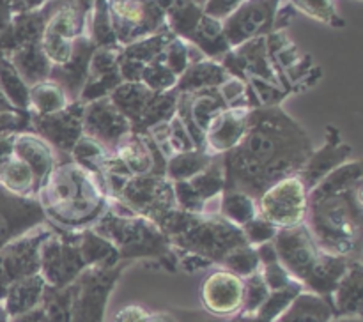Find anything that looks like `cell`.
I'll list each match as a JSON object with an SVG mask.
<instances>
[{
  "mask_svg": "<svg viewBox=\"0 0 363 322\" xmlns=\"http://www.w3.org/2000/svg\"><path fill=\"white\" fill-rule=\"evenodd\" d=\"M312 151L307 131L282 106H259L250 112L240 144L222 156L225 190L257 200L272 184L296 176Z\"/></svg>",
  "mask_w": 363,
  "mask_h": 322,
  "instance_id": "obj_1",
  "label": "cell"
},
{
  "mask_svg": "<svg viewBox=\"0 0 363 322\" xmlns=\"http://www.w3.org/2000/svg\"><path fill=\"white\" fill-rule=\"evenodd\" d=\"M35 198L46 222L62 230L92 229L108 209V195L98 177L71 158L57 163Z\"/></svg>",
  "mask_w": 363,
  "mask_h": 322,
  "instance_id": "obj_2",
  "label": "cell"
},
{
  "mask_svg": "<svg viewBox=\"0 0 363 322\" xmlns=\"http://www.w3.org/2000/svg\"><path fill=\"white\" fill-rule=\"evenodd\" d=\"M363 183L342 193L307 197L305 225L319 250L339 257L362 258Z\"/></svg>",
  "mask_w": 363,
  "mask_h": 322,
  "instance_id": "obj_3",
  "label": "cell"
},
{
  "mask_svg": "<svg viewBox=\"0 0 363 322\" xmlns=\"http://www.w3.org/2000/svg\"><path fill=\"white\" fill-rule=\"evenodd\" d=\"M162 230L172 248L208 258L215 265H220L230 250L248 244L243 230L220 214H191L176 209Z\"/></svg>",
  "mask_w": 363,
  "mask_h": 322,
  "instance_id": "obj_4",
  "label": "cell"
},
{
  "mask_svg": "<svg viewBox=\"0 0 363 322\" xmlns=\"http://www.w3.org/2000/svg\"><path fill=\"white\" fill-rule=\"evenodd\" d=\"M92 229L113 244L123 262L156 260L172 250L165 232L138 214L119 216L106 209Z\"/></svg>",
  "mask_w": 363,
  "mask_h": 322,
  "instance_id": "obj_5",
  "label": "cell"
},
{
  "mask_svg": "<svg viewBox=\"0 0 363 322\" xmlns=\"http://www.w3.org/2000/svg\"><path fill=\"white\" fill-rule=\"evenodd\" d=\"M78 237L80 230H62L53 226L50 236L43 241L39 250V275L45 278L48 287L64 289L77 282L78 276L87 269L78 246Z\"/></svg>",
  "mask_w": 363,
  "mask_h": 322,
  "instance_id": "obj_6",
  "label": "cell"
},
{
  "mask_svg": "<svg viewBox=\"0 0 363 322\" xmlns=\"http://www.w3.org/2000/svg\"><path fill=\"white\" fill-rule=\"evenodd\" d=\"M121 202L128 205L135 214L147 218L160 229L169 219L177 207L176 197H174V183L167 179V176H133L124 183L119 195Z\"/></svg>",
  "mask_w": 363,
  "mask_h": 322,
  "instance_id": "obj_7",
  "label": "cell"
},
{
  "mask_svg": "<svg viewBox=\"0 0 363 322\" xmlns=\"http://www.w3.org/2000/svg\"><path fill=\"white\" fill-rule=\"evenodd\" d=\"M170 0H106L117 42L126 46L165 30V11Z\"/></svg>",
  "mask_w": 363,
  "mask_h": 322,
  "instance_id": "obj_8",
  "label": "cell"
},
{
  "mask_svg": "<svg viewBox=\"0 0 363 322\" xmlns=\"http://www.w3.org/2000/svg\"><path fill=\"white\" fill-rule=\"evenodd\" d=\"M124 262L116 268H87L74 282L71 322H103L108 296L123 275Z\"/></svg>",
  "mask_w": 363,
  "mask_h": 322,
  "instance_id": "obj_9",
  "label": "cell"
},
{
  "mask_svg": "<svg viewBox=\"0 0 363 322\" xmlns=\"http://www.w3.org/2000/svg\"><path fill=\"white\" fill-rule=\"evenodd\" d=\"M307 190L298 176L272 184L257 198V214L277 229L303 225L307 218Z\"/></svg>",
  "mask_w": 363,
  "mask_h": 322,
  "instance_id": "obj_10",
  "label": "cell"
},
{
  "mask_svg": "<svg viewBox=\"0 0 363 322\" xmlns=\"http://www.w3.org/2000/svg\"><path fill=\"white\" fill-rule=\"evenodd\" d=\"M52 230L46 222L0 248V301L13 283L39 275V250Z\"/></svg>",
  "mask_w": 363,
  "mask_h": 322,
  "instance_id": "obj_11",
  "label": "cell"
},
{
  "mask_svg": "<svg viewBox=\"0 0 363 322\" xmlns=\"http://www.w3.org/2000/svg\"><path fill=\"white\" fill-rule=\"evenodd\" d=\"M282 2L284 0H245L222 21L223 34L230 48H238L250 39L272 34L277 9Z\"/></svg>",
  "mask_w": 363,
  "mask_h": 322,
  "instance_id": "obj_12",
  "label": "cell"
},
{
  "mask_svg": "<svg viewBox=\"0 0 363 322\" xmlns=\"http://www.w3.org/2000/svg\"><path fill=\"white\" fill-rule=\"evenodd\" d=\"M85 103L71 101L64 110L50 115H34L30 113V130L48 142L62 159L69 158L71 149L84 134L82 119H84Z\"/></svg>",
  "mask_w": 363,
  "mask_h": 322,
  "instance_id": "obj_13",
  "label": "cell"
},
{
  "mask_svg": "<svg viewBox=\"0 0 363 322\" xmlns=\"http://www.w3.org/2000/svg\"><path fill=\"white\" fill-rule=\"evenodd\" d=\"M272 243L275 246L280 264L291 272L294 280L303 285L321 255V250L315 244L307 225L303 223L291 229H280Z\"/></svg>",
  "mask_w": 363,
  "mask_h": 322,
  "instance_id": "obj_14",
  "label": "cell"
},
{
  "mask_svg": "<svg viewBox=\"0 0 363 322\" xmlns=\"http://www.w3.org/2000/svg\"><path fill=\"white\" fill-rule=\"evenodd\" d=\"M245 297L243 278L223 268L209 272L201 285V303L208 314L220 318L241 314Z\"/></svg>",
  "mask_w": 363,
  "mask_h": 322,
  "instance_id": "obj_15",
  "label": "cell"
},
{
  "mask_svg": "<svg viewBox=\"0 0 363 322\" xmlns=\"http://www.w3.org/2000/svg\"><path fill=\"white\" fill-rule=\"evenodd\" d=\"M46 223L38 198L20 197L0 184V248Z\"/></svg>",
  "mask_w": 363,
  "mask_h": 322,
  "instance_id": "obj_16",
  "label": "cell"
},
{
  "mask_svg": "<svg viewBox=\"0 0 363 322\" xmlns=\"http://www.w3.org/2000/svg\"><path fill=\"white\" fill-rule=\"evenodd\" d=\"M82 127L84 134L98 140L108 151H113L128 134L133 133L130 120L116 108L108 98L85 103Z\"/></svg>",
  "mask_w": 363,
  "mask_h": 322,
  "instance_id": "obj_17",
  "label": "cell"
},
{
  "mask_svg": "<svg viewBox=\"0 0 363 322\" xmlns=\"http://www.w3.org/2000/svg\"><path fill=\"white\" fill-rule=\"evenodd\" d=\"M250 108L245 106H227L209 122L204 131V151L211 156H223L233 151L248 127Z\"/></svg>",
  "mask_w": 363,
  "mask_h": 322,
  "instance_id": "obj_18",
  "label": "cell"
},
{
  "mask_svg": "<svg viewBox=\"0 0 363 322\" xmlns=\"http://www.w3.org/2000/svg\"><path fill=\"white\" fill-rule=\"evenodd\" d=\"M123 46L117 48H96L89 62L87 80L80 92L82 103H91L96 99L108 98L116 87L123 84L119 73V53Z\"/></svg>",
  "mask_w": 363,
  "mask_h": 322,
  "instance_id": "obj_19",
  "label": "cell"
},
{
  "mask_svg": "<svg viewBox=\"0 0 363 322\" xmlns=\"http://www.w3.org/2000/svg\"><path fill=\"white\" fill-rule=\"evenodd\" d=\"M351 154H353V147L340 140L339 130L328 127L325 145H323L319 151H312V154L308 156L305 165L301 166L300 172L296 173L298 179L301 180V184H303L305 190H307V193L319 183V180H323L330 172H333L337 166L346 163Z\"/></svg>",
  "mask_w": 363,
  "mask_h": 322,
  "instance_id": "obj_20",
  "label": "cell"
},
{
  "mask_svg": "<svg viewBox=\"0 0 363 322\" xmlns=\"http://www.w3.org/2000/svg\"><path fill=\"white\" fill-rule=\"evenodd\" d=\"M94 50V42L91 41L87 34H84L74 41L69 60L62 66H52L50 80H53L62 87L69 101H78V98H80V92L84 88L85 80H87L89 62H91Z\"/></svg>",
  "mask_w": 363,
  "mask_h": 322,
  "instance_id": "obj_21",
  "label": "cell"
},
{
  "mask_svg": "<svg viewBox=\"0 0 363 322\" xmlns=\"http://www.w3.org/2000/svg\"><path fill=\"white\" fill-rule=\"evenodd\" d=\"M13 154L23 163H27L28 168L32 170L38 183V191L41 184L45 183L46 177L50 176L57 163L60 161V156L57 154L55 149L43 140L39 134L34 131H23V133H16L13 137Z\"/></svg>",
  "mask_w": 363,
  "mask_h": 322,
  "instance_id": "obj_22",
  "label": "cell"
},
{
  "mask_svg": "<svg viewBox=\"0 0 363 322\" xmlns=\"http://www.w3.org/2000/svg\"><path fill=\"white\" fill-rule=\"evenodd\" d=\"M335 318L360 317L363 301V268L362 258L351 260L350 268L340 278L339 285L328 297Z\"/></svg>",
  "mask_w": 363,
  "mask_h": 322,
  "instance_id": "obj_23",
  "label": "cell"
},
{
  "mask_svg": "<svg viewBox=\"0 0 363 322\" xmlns=\"http://www.w3.org/2000/svg\"><path fill=\"white\" fill-rule=\"evenodd\" d=\"M351 260H354V258L339 257V255H330L321 251L314 269L303 282V290L323 297H330L335 287L339 285L344 272L350 268Z\"/></svg>",
  "mask_w": 363,
  "mask_h": 322,
  "instance_id": "obj_24",
  "label": "cell"
},
{
  "mask_svg": "<svg viewBox=\"0 0 363 322\" xmlns=\"http://www.w3.org/2000/svg\"><path fill=\"white\" fill-rule=\"evenodd\" d=\"M229 76L230 74L218 60L201 59L184 69L174 91L177 94H194L206 88H218Z\"/></svg>",
  "mask_w": 363,
  "mask_h": 322,
  "instance_id": "obj_25",
  "label": "cell"
},
{
  "mask_svg": "<svg viewBox=\"0 0 363 322\" xmlns=\"http://www.w3.org/2000/svg\"><path fill=\"white\" fill-rule=\"evenodd\" d=\"M335 314L328 297L301 290L273 322H333Z\"/></svg>",
  "mask_w": 363,
  "mask_h": 322,
  "instance_id": "obj_26",
  "label": "cell"
},
{
  "mask_svg": "<svg viewBox=\"0 0 363 322\" xmlns=\"http://www.w3.org/2000/svg\"><path fill=\"white\" fill-rule=\"evenodd\" d=\"M46 282L41 275H32L20 282L13 283L2 297V304L6 308L9 318L32 311L41 304L46 290Z\"/></svg>",
  "mask_w": 363,
  "mask_h": 322,
  "instance_id": "obj_27",
  "label": "cell"
},
{
  "mask_svg": "<svg viewBox=\"0 0 363 322\" xmlns=\"http://www.w3.org/2000/svg\"><path fill=\"white\" fill-rule=\"evenodd\" d=\"M186 42L194 45L206 59L218 60V62L233 50L229 41H227L225 34H223L222 21L213 16H208L206 13L201 16L194 34L190 35Z\"/></svg>",
  "mask_w": 363,
  "mask_h": 322,
  "instance_id": "obj_28",
  "label": "cell"
},
{
  "mask_svg": "<svg viewBox=\"0 0 363 322\" xmlns=\"http://www.w3.org/2000/svg\"><path fill=\"white\" fill-rule=\"evenodd\" d=\"M7 57H9L13 66L16 67V71L20 73V76L23 78V81L28 87L50 78L52 62L45 55L39 42H30V45L20 46V48L14 50Z\"/></svg>",
  "mask_w": 363,
  "mask_h": 322,
  "instance_id": "obj_29",
  "label": "cell"
},
{
  "mask_svg": "<svg viewBox=\"0 0 363 322\" xmlns=\"http://www.w3.org/2000/svg\"><path fill=\"white\" fill-rule=\"evenodd\" d=\"M177 103L186 108L190 119L194 120V124L202 133L209 126V122L222 110L227 108L218 88H206V91L194 92V94H177Z\"/></svg>",
  "mask_w": 363,
  "mask_h": 322,
  "instance_id": "obj_30",
  "label": "cell"
},
{
  "mask_svg": "<svg viewBox=\"0 0 363 322\" xmlns=\"http://www.w3.org/2000/svg\"><path fill=\"white\" fill-rule=\"evenodd\" d=\"M155 94L156 92L145 87L142 81H123L119 87L113 88L108 99L130 120L131 127H133L138 122L142 113H144V110L147 108L149 101H151Z\"/></svg>",
  "mask_w": 363,
  "mask_h": 322,
  "instance_id": "obj_31",
  "label": "cell"
},
{
  "mask_svg": "<svg viewBox=\"0 0 363 322\" xmlns=\"http://www.w3.org/2000/svg\"><path fill=\"white\" fill-rule=\"evenodd\" d=\"M78 246L87 268H116L123 262L113 244L94 229L80 230Z\"/></svg>",
  "mask_w": 363,
  "mask_h": 322,
  "instance_id": "obj_32",
  "label": "cell"
},
{
  "mask_svg": "<svg viewBox=\"0 0 363 322\" xmlns=\"http://www.w3.org/2000/svg\"><path fill=\"white\" fill-rule=\"evenodd\" d=\"M110 156H112V151H108L105 145L99 144L94 138L87 137V134H82L69 152V158L73 159L77 165H80L82 168H85L87 172H91L92 176L98 177V180L103 184L105 191V168ZM106 195H108V191H106Z\"/></svg>",
  "mask_w": 363,
  "mask_h": 322,
  "instance_id": "obj_33",
  "label": "cell"
},
{
  "mask_svg": "<svg viewBox=\"0 0 363 322\" xmlns=\"http://www.w3.org/2000/svg\"><path fill=\"white\" fill-rule=\"evenodd\" d=\"M119 158L131 176L152 173V154L144 134L131 133L112 151Z\"/></svg>",
  "mask_w": 363,
  "mask_h": 322,
  "instance_id": "obj_34",
  "label": "cell"
},
{
  "mask_svg": "<svg viewBox=\"0 0 363 322\" xmlns=\"http://www.w3.org/2000/svg\"><path fill=\"white\" fill-rule=\"evenodd\" d=\"M69 103V98L62 91V87L50 78L28 87V113L50 115V113L64 110Z\"/></svg>",
  "mask_w": 363,
  "mask_h": 322,
  "instance_id": "obj_35",
  "label": "cell"
},
{
  "mask_svg": "<svg viewBox=\"0 0 363 322\" xmlns=\"http://www.w3.org/2000/svg\"><path fill=\"white\" fill-rule=\"evenodd\" d=\"M0 184L11 193H16L20 197L35 198L38 195V183L28 168L27 163L18 159L16 156L11 154L0 166Z\"/></svg>",
  "mask_w": 363,
  "mask_h": 322,
  "instance_id": "obj_36",
  "label": "cell"
},
{
  "mask_svg": "<svg viewBox=\"0 0 363 322\" xmlns=\"http://www.w3.org/2000/svg\"><path fill=\"white\" fill-rule=\"evenodd\" d=\"M215 156L208 154L202 149H191L186 152H177L172 158L167 159V170L165 176L172 183H179V180H190L195 176L208 168Z\"/></svg>",
  "mask_w": 363,
  "mask_h": 322,
  "instance_id": "obj_37",
  "label": "cell"
},
{
  "mask_svg": "<svg viewBox=\"0 0 363 322\" xmlns=\"http://www.w3.org/2000/svg\"><path fill=\"white\" fill-rule=\"evenodd\" d=\"M85 34L91 38L96 48H117V46H121L117 42L116 32L112 28L106 0H94V4H92L91 11L87 14Z\"/></svg>",
  "mask_w": 363,
  "mask_h": 322,
  "instance_id": "obj_38",
  "label": "cell"
},
{
  "mask_svg": "<svg viewBox=\"0 0 363 322\" xmlns=\"http://www.w3.org/2000/svg\"><path fill=\"white\" fill-rule=\"evenodd\" d=\"M74 299V283L64 289L46 287L39 310H41V322H71Z\"/></svg>",
  "mask_w": 363,
  "mask_h": 322,
  "instance_id": "obj_39",
  "label": "cell"
},
{
  "mask_svg": "<svg viewBox=\"0 0 363 322\" xmlns=\"http://www.w3.org/2000/svg\"><path fill=\"white\" fill-rule=\"evenodd\" d=\"M0 91L14 110L28 112V85L13 66L9 57L0 52Z\"/></svg>",
  "mask_w": 363,
  "mask_h": 322,
  "instance_id": "obj_40",
  "label": "cell"
},
{
  "mask_svg": "<svg viewBox=\"0 0 363 322\" xmlns=\"http://www.w3.org/2000/svg\"><path fill=\"white\" fill-rule=\"evenodd\" d=\"M220 216L241 229L257 216V202L243 191L225 190L220 198Z\"/></svg>",
  "mask_w": 363,
  "mask_h": 322,
  "instance_id": "obj_41",
  "label": "cell"
},
{
  "mask_svg": "<svg viewBox=\"0 0 363 322\" xmlns=\"http://www.w3.org/2000/svg\"><path fill=\"white\" fill-rule=\"evenodd\" d=\"M176 108H177L176 91L155 94L151 101H149L147 108L144 110V113H142L140 119H138V122L133 126V133L142 134L147 130H151L152 126H156V124L167 122V120H170L174 115H176Z\"/></svg>",
  "mask_w": 363,
  "mask_h": 322,
  "instance_id": "obj_42",
  "label": "cell"
},
{
  "mask_svg": "<svg viewBox=\"0 0 363 322\" xmlns=\"http://www.w3.org/2000/svg\"><path fill=\"white\" fill-rule=\"evenodd\" d=\"M174 38H176V35H174L169 28H165V30H160L156 32V34L147 35V38L138 39V41L123 46V48H121V55L126 57V59L137 60V62H142L145 66V64L158 59L163 53V50L167 48V45H169Z\"/></svg>",
  "mask_w": 363,
  "mask_h": 322,
  "instance_id": "obj_43",
  "label": "cell"
},
{
  "mask_svg": "<svg viewBox=\"0 0 363 322\" xmlns=\"http://www.w3.org/2000/svg\"><path fill=\"white\" fill-rule=\"evenodd\" d=\"M190 186L197 191L199 197L206 202L218 198L225 191V172H223V159L222 156H215L211 165L202 170L199 176L188 180Z\"/></svg>",
  "mask_w": 363,
  "mask_h": 322,
  "instance_id": "obj_44",
  "label": "cell"
},
{
  "mask_svg": "<svg viewBox=\"0 0 363 322\" xmlns=\"http://www.w3.org/2000/svg\"><path fill=\"white\" fill-rule=\"evenodd\" d=\"M296 13H303L330 27H344L346 20L337 11L335 0H287Z\"/></svg>",
  "mask_w": 363,
  "mask_h": 322,
  "instance_id": "obj_45",
  "label": "cell"
},
{
  "mask_svg": "<svg viewBox=\"0 0 363 322\" xmlns=\"http://www.w3.org/2000/svg\"><path fill=\"white\" fill-rule=\"evenodd\" d=\"M220 268L234 272V275L240 276V278H247V276L261 271V262H259L255 248L250 246V244H243V246L230 250L229 253L222 258Z\"/></svg>",
  "mask_w": 363,
  "mask_h": 322,
  "instance_id": "obj_46",
  "label": "cell"
},
{
  "mask_svg": "<svg viewBox=\"0 0 363 322\" xmlns=\"http://www.w3.org/2000/svg\"><path fill=\"white\" fill-rule=\"evenodd\" d=\"M177 80H179V76L163 62L162 57H158V59L152 60V62L145 64L144 73H142L140 78L142 84L147 88H151L152 92H156V94L174 91L177 85Z\"/></svg>",
  "mask_w": 363,
  "mask_h": 322,
  "instance_id": "obj_47",
  "label": "cell"
},
{
  "mask_svg": "<svg viewBox=\"0 0 363 322\" xmlns=\"http://www.w3.org/2000/svg\"><path fill=\"white\" fill-rule=\"evenodd\" d=\"M243 283H245V297H243V308H241L240 315L252 317V315L257 314L259 308L262 306V303L268 299L272 290H269L268 285H266L261 271L243 278Z\"/></svg>",
  "mask_w": 363,
  "mask_h": 322,
  "instance_id": "obj_48",
  "label": "cell"
},
{
  "mask_svg": "<svg viewBox=\"0 0 363 322\" xmlns=\"http://www.w3.org/2000/svg\"><path fill=\"white\" fill-rule=\"evenodd\" d=\"M241 230H243V236L245 239H247V243L254 248L259 246V244H264V243H269V241H273V237H275L277 232H279V229H277L275 225L266 222V219L261 218L259 214L255 216L254 219H250L247 225L241 226Z\"/></svg>",
  "mask_w": 363,
  "mask_h": 322,
  "instance_id": "obj_49",
  "label": "cell"
},
{
  "mask_svg": "<svg viewBox=\"0 0 363 322\" xmlns=\"http://www.w3.org/2000/svg\"><path fill=\"white\" fill-rule=\"evenodd\" d=\"M248 84L252 85L254 92L257 94L259 103L261 106H277L282 105L284 99L291 94V92L284 91L282 87L275 84H269V81L259 80V78H248Z\"/></svg>",
  "mask_w": 363,
  "mask_h": 322,
  "instance_id": "obj_50",
  "label": "cell"
},
{
  "mask_svg": "<svg viewBox=\"0 0 363 322\" xmlns=\"http://www.w3.org/2000/svg\"><path fill=\"white\" fill-rule=\"evenodd\" d=\"M261 275L264 278L266 285L268 289L272 290H284V289H289V287L298 285V280H294L291 276V272L284 268L280 262H273V264L268 265H262L261 268Z\"/></svg>",
  "mask_w": 363,
  "mask_h": 322,
  "instance_id": "obj_51",
  "label": "cell"
},
{
  "mask_svg": "<svg viewBox=\"0 0 363 322\" xmlns=\"http://www.w3.org/2000/svg\"><path fill=\"white\" fill-rule=\"evenodd\" d=\"M218 92L227 106H245V108H248L247 98H245L247 81L240 80V78L236 76H229L222 85H220Z\"/></svg>",
  "mask_w": 363,
  "mask_h": 322,
  "instance_id": "obj_52",
  "label": "cell"
},
{
  "mask_svg": "<svg viewBox=\"0 0 363 322\" xmlns=\"http://www.w3.org/2000/svg\"><path fill=\"white\" fill-rule=\"evenodd\" d=\"M245 0H206L202 9L208 16L216 18V20L223 21L229 14H233L238 7L243 4Z\"/></svg>",
  "mask_w": 363,
  "mask_h": 322,
  "instance_id": "obj_53",
  "label": "cell"
},
{
  "mask_svg": "<svg viewBox=\"0 0 363 322\" xmlns=\"http://www.w3.org/2000/svg\"><path fill=\"white\" fill-rule=\"evenodd\" d=\"M177 255V264H179L181 269H184L186 272H195V271H201V269H208L211 268V262L204 257H199L195 253H188V251H181L174 248Z\"/></svg>",
  "mask_w": 363,
  "mask_h": 322,
  "instance_id": "obj_54",
  "label": "cell"
},
{
  "mask_svg": "<svg viewBox=\"0 0 363 322\" xmlns=\"http://www.w3.org/2000/svg\"><path fill=\"white\" fill-rule=\"evenodd\" d=\"M255 251H257V257H259V262H261V268H262V265L273 264V262H279V257H277V250H275V246H273L272 241H269V243H264V244H259V246H255Z\"/></svg>",
  "mask_w": 363,
  "mask_h": 322,
  "instance_id": "obj_55",
  "label": "cell"
},
{
  "mask_svg": "<svg viewBox=\"0 0 363 322\" xmlns=\"http://www.w3.org/2000/svg\"><path fill=\"white\" fill-rule=\"evenodd\" d=\"M13 137H9V134H0V166L13 154Z\"/></svg>",
  "mask_w": 363,
  "mask_h": 322,
  "instance_id": "obj_56",
  "label": "cell"
},
{
  "mask_svg": "<svg viewBox=\"0 0 363 322\" xmlns=\"http://www.w3.org/2000/svg\"><path fill=\"white\" fill-rule=\"evenodd\" d=\"M142 322H177V318L172 314H167V311H149L147 317Z\"/></svg>",
  "mask_w": 363,
  "mask_h": 322,
  "instance_id": "obj_57",
  "label": "cell"
},
{
  "mask_svg": "<svg viewBox=\"0 0 363 322\" xmlns=\"http://www.w3.org/2000/svg\"><path fill=\"white\" fill-rule=\"evenodd\" d=\"M11 110H14V108L11 106V103L7 101L6 96L2 94V91H0V112H11Z\"/></svg>",
  "mask_w": 363,
  "mask_h": 322,
  "instance_id": "obj_58",
  "label": "cell"
},
{
  "mask_svg": "<svg viewBox=\"0 0 363 322\" xmlns=\"http://www.w3.org/2000/svg\"><path fill=\"white\" fill-rule=\"evenodd\" d=\"M0 322H11L9 315H7V311H6V308H4L2 301H0Z\"/></svg>",
  "mask_w": 363,
  "mask_h": 322,
  "instance_id": "obj_59",
  "label": "cell"
},
{
  "mask_svg": "<svg viewBox=\"0 0 363 322\" xmlns=\"http://www.w3.org/2000/svg\"><path fill=\"white\" fill-rule=\"evenodd\" d=\"M333 322H362L360 317H340V318H335Z\"/></svg>",
  "mask_w": 363,
  "mask_h": 322,
  "instance_id": "obj_60",
  "label": "cell"
},
{
  "mask_svg": "<svg viewBox=\"0 0 363 322\" xmlns=\"http://www.w3.org/2000/svg\"><path fill=\"white\" fill-rule=\"evenodd\" d=\"M191 2L199 4V6H204V2H206V0H191Z\"/></svg>",
  "mask_w": 363,
  "mask_h": 322,
  "instance_id": "obj_61",
  "label": "cell"
},
{
  "mask_svg": "<svg viewBox=\"0 0 363 322\" xmlns=\"http://www.w3.org/2000/svg\"><path fill=\"white\" fill-rule=\"evenodd\" d=\"M358 2H360V0H358Z\"/></svg>",
  "mask_w": 363,
  "mask_h": 322,
  "instance_id": "obj_62",
  "label": "cell"
}]
</instances>
